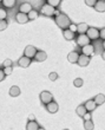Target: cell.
Listing matches in <instances>:
<instances>
[{"label":"cell","mask_w":105,"mask_h":130,"mask_svg":"<svg viewBox=\"0 0 105 130\" xmlns=\"http://www.w3.org/2000/svg\"><path fill=\"white\" fill-rule=\"evenodd\" d=\"M54 21H56V24L58 25V27H60L63 31H64V30H67V28L70 27V25L72 24L71 19L67 17V14L61 13V12L58 17H54Z\"/></svg>","instance_id":"6da1fadb"},{"label":"cell","mask_w":105,"mask_h":130,"mask_svg":"<svg viewBox=\"0 0 105 130\" xmlns=\"http://www.w3.org/2000/svg\"><path fill=\"white\" fill-rule=\"evenodd\" d=\"M54 12H56V8L50 6L48 4H44L40 8V14L45 15V17H53Z\"/></svg>","instance_id":"7a4b0ae2"},{"label":"cell","mask_w":105,"mask_h":130,"mask_svg":"<svg viewBox=\"0 0 105 130\" xmlns=\"http://www.w3.org/2000/svg\"><path fill=\"white\" fill-rule=\"evenodd\" d=\"M39 98H40V102L43 103V104H45V105L53 101V96H52V93L50 92V91H47V90L41 91L40 95H39Z\"/></svg>","instance_id":"3957f363"},{"label":"cell","mask_w":105,"mask_h":130,"mask_svg":"<svg viewBox=\"0 0 105 130\" xmlns=\"http://www.w3.org/2000/svg\"><path fill=\"white\" fill-rule=\"evenodd\" d=\"M37 52H38V50L34 47L33 45H28V46H26V47H25V50H24V56H26L27 58L32 59V58H34V57H36Z\"/></svg>","instance_id":"277c9868"},{"label":"cell","mask_w":105,"mask_h":130,"mask_svg":"<svg viewBox=\"0 0 105 130\" xmlns=\"http://www.w3.org/2000/svg\"><path fill=\"white\" fill-rule=\"evenodd\" d=\"M86 36L90 38V40H97L99 38V30L96 27H89Z\"/></svg>","instance_id":"5b68a950"},{"label":"cell","mask_w":105,"mask_h":130,"mask_svg":"<svg viewBox=\"0 0 105 130\" xmlns=\"http://www.w3.org/2000/svg\"><path fill=\"white\" fill-rule=\"evenodd\" d=\"M77 44L79 46H86V45L90 44V38L86 36V34H79L78 37H77Z\"/></svg>","instance_id":"8992f818"},{"label":"cell","mask_w":105,"mask_h":130,"mask_svg":"<svg viewBox=\"0 0 105 130\" xmlns=\"http://www.w3.org/2000/svg\"><path fill=\"white\" fill-rule=\"evenodd\" d=\"M30 20L28 19V15L25 13H21V12H18L15 14V21H17L18 24H26L27 21Z\"/></svg>","instance_id":"52a82bcc"},{"label":"cell","mask_w":105,"mask_h":130,"mask_svg":"<svg viewBox=\"0 0 105 130\" xmlns=\"http://www.w3.org/2000/svg\"><path fill=\"white\" fill-rule=\"evenodd\" d=\"M46 110H47L50 113H56L58 110H59V105H58L57 102L52 101V102H50L48 104H46Z\"/></svg>","instance_id":"ba28073f"},{"label":"cell","mask_w":105,"mask_h":130,"mask_svg":"<svg viewBox=\"0 0 105 130\" xmlns=\"http://www.w3.org/2000/svg\"><path fill=\"white\" fill-rule=\"evenodd\" d=\"M81 52H83V55L90 57V56H92L93 52H95V46L91 44L86 45V46H83V47H81Z\"/></svg>","instance_id":"9c48e42d"},{"label":"cell","mask_w":105,"mask_h":130,"mask_svg":"<svg viewBox=\"0 0 105 130\" xmlns=\"http://www.w3.org/2000/svg\"><path fill=\"white\" fill-rule=\"evenodd\" d=\"M31 62H32V59L27 58L26 56H23V57H20L19 60H18V65L21 66V68H28L30 64H31Z\"/></svg>","instance_id":"30bf717a"},{"label":"cell","mask_w":105,"mask_h":130,"mask_svg":"<svg viewBox=\"0 0 105 130\" xmlns=\"http://www.w3.org/2000/svg\"><path fill=\"white\" fill-rule=\"evenodd\" d=\"M19 12H21V13H25V14H28L31 12V11L33 10L32 8V5H31V3H23L20 5V7H19Z\"/></svg>","instance_id":"8fae6325"},{"label":"cell","mask_w":105,"mask_h":130,"mask_svg":"<svg viewBox=\"0 0 105 130\" xmlns=\"http://www.w3.org/2000/svg\"><path fill=\"white\" fill-rule=\"evenodd\" d=\"M79 53L77 51H71L70 53L67 55V60L72 64H75V63H78V59H79Z\"/></svg>","instance_id":"7c38bea8"},{"label":"cell","mask_w":105,"mask_h":130,"mask_svg":"<svg viewBox=\"0 0 105 130\" xmlns=\"http://www.w3.org/2000/svg\"><path fill=\"white\" fill-rule=\"evenodd\" d=\"M77 64H78L79 66H83V68H84V66H88V65L90 64V57H88V56H85V55H80Z\"/></svg>","instance_id":"4fadbf2b"},{"label":"cell","mask_w":105,"mask_h":130,"mask_svg":"<svg viewBox=\"0 0 105 130\" xmlns=\"http://www.w3.org/2000/svg\"><path fill=\"white\" fill-rule=\"evenodd\" d=\"M47 59V55H46V52L45 51H38L36 57H34V60L38 63H41V62H45Z\"/></svg>","instance_id":"5bb4252c"},{"label":"cell","mask_w":105,"mask_h":130,"mask_svg":"<svg viewBox=\"0 0 105 130\" xmlns=\"http://www.w3.org/2000/svg\"><path fill=\"white\" fill-rule=\"evenodd\" d=\"M84 105H85V108H86V110H88V112H91V111L96 110V108H97V105H96V103H95L93 99H89V101H86Z\"/></svg>","instance_id":"9a60e30c"},{"label":"cell","mask_w":105,"mask_h":130,"mask_svg":"<svg viewBox=\"0 0 105 130\" xmlns=\"http://www.w3.org/2000/svg\"><path fill=\"white\" fill-rule=\"evenodd\" d=\"M89 30V25L85 24V23H80V24L77 25V32L79 34H86Z\"/></svg>","instance_id":"2e32d148"},{"label":"cell","mask_w":105,"mask_h":130,"mask_svg":"<svg viewBox=\"0 0 105 130\" xmlns=\"http://www.w3.org/2000/svg\"><path fill=\"white\" fill-rule=\"evenodd\" d=\"M20 88L17 85H13V86H11V89L10 91H8V93H10V96L11 97H18L19 95H20Z\"/></svg>","instance_id":"e0dca14e"},{"label":"cell","mask_w":105,"mask_h":130,"mask_svg":"<svg viewBox=\"0 0 105 130\" xmlns=\"http://www.w3.org/2000/svg\"><path fill=\"white\" fill-rule=\"evenodd\" d=\"M63 36H64V38L66 39V40H73L76 38V33L75 32H72V31H70V30H64L63 31Z\"/></svg>","instance_id":"ac0fdd59"},{"label":"cell","mask_w":105,"mask_h":130,"mask_svg":"<svg viewBox=\"0 0 105 130\" xmlns=\"http://www.w3.org/2000/svg\"><path fill=\"white\" fill-rule=\"evenodd\" d=\"M93 101H95L96 105H102V104H104L105 103V95H103V93H98V95H96V97L93 98Z\"/></svg>","instance_id":"d6986e66"},{"label":"cell","mask_w":105,"mask_h":130,"mask_svg":"<svg viewBox=\"0 0 105 130\" xmlns=\"http://www.w3.org/2000/svg\"><path fill=\"white\" fill-rule=\"evenodd\" d=\"M96 11L97 12H105V0H98L97 3H96V6H95Z\"/></svg>","instance_id":"ffe728a7"},{"label":"cell","mask_w":105,"mask_h":130,"mask_svg":"<svg viewBox=\"0 0 105 130\" xmlns=\"http://www.w3.org/2000/svg\"><path fill=\"white\" fill-rule=\"evenodd\" d=\"M39 125L36 121H28V123L26 124V130H38L39 129Z\"/></svg>","instance_id":"44dd1931"},{"label":"cell","mask_w":105,"mask_h":130,"mask_svg":"<svg viewBox=\"0 0 105 130\" xmlns=\"http://www.w3.org/2000/svg\"><path fill=\"white\" fill-rule=\"evenodd\" d=\"M86 108H85V105L84 104H81V105H79V106H77V109H76V112H77V115H78L79 117H83L86 113Z\"/></svg>","instance_id":"7402d4cb"},{"label":"cell","mask_w":105,"mask_h":130,"mask_svg":"<svg viewBox=\"0 0 105 130\" xmlns=\"http://www.w3.org/2000/svg\"><path fill=\"white\" fill-rule=\"evenodd\" d=\"M84 129L85 130H93L95 129V123L92 121H84Z\"/></svg>","instance_id":"603a6c76"},{"label":"cell","mask_w":105,"mask_h":130,"mask_svg":"<svg viewBox=\"0 0 105 130\" xmlns=\"http://www.w3.org/2000/svg\"><path fill=\"white\" fill-rule=\"evenodd\" d=\"M15 5V0H4L3 1V6L4 7H8V8H12Z\"/></svg>","instance_id":"cb8c5ba5"},{"label":"cell","mask_w":105,"mask_h":130,"mask_svg":"<svg viewBox=\"0 0 105 130\" xmlns=\"http://www.w3.org/2000/svg\"><path fill=\"white\" fill-rule=\"evenodd\" d=\"M27 15H28V19H30V20H34V19H37V18L39 17V12H38L37 10H32Z\"/></svg>","instance_id":"d4e9b609"},{"label":"cell","mask_w":105,"mask_h":130,"mask_svg":"<svg viewBox=\"0 0 105 130\" xmlns=\"http://www.w3.org/2000/svg\"><path fill=\"white\" fill-rule=\"evenodd\" d=\"M46 4H48L50 6H52V7H54V8H56V7H58L59 5H60L61 1H60V0H47V1H46Z\"/></svg>","instance_id":"484cf974"},{"label":"cell","mask_w":105,"mask_h":130,"mask_svg":"<svg viewBox=\"0 0 105 130\" xmlns=\"http://www.w3.org/2000/svg\"><path fill=\"white\" fill-rule=\"evenodd\" d=\"M7 12L4 7H0V20H6Z\"/></svg>","instance_id":"4316f807"},{"label":"cell","mask_w":105,"mask_h":130,"mask_svg":"<svg viewBox=\"0 0 105 130\" xmlns=\"http://www.w3.org/2000/svg\"><path fill=\"white\" fill-rule=\"evenodd\" d=\"M83 84H84V80L81 78H76L75 80H73V85H75L76 88H80V86H83Z\"/></svg>","instance_id":"83f0119b"},{"label":"cell","mask_w":105,"mask_h":130,"mask_svg":"<svg viewBox=\"0 0 105 130\" xmlns=\"http://www.w3.org/2000/svg\"><path fill=\"white\" fill-rule=\"evenodd\" d=\"M58 78H59V76H58L57 72H51V73L48 75V79H50L51 82H56Z\"/></svg>","instance_id":"f1b7e54d"},{"label":"cell","mask_w":105,"mask_h":130,"mask_svg":"<svg viewBox=\"0 0 105 130\" xmlns=\"http://www.w3.org/2000/svg\"><path fill=\"white\" fill-rule=\"evenodd\" d=\"M7 21L6 20H0V31H4L7 28Z\"/></svg>","instance_id":"f546056e"},{"label":"cell","mask_w":105,"mask_h":130,"mask_svg":"<svg viewBox=\"0 0 105 130\" xmlns=\"http://www.w3.org/2000/svg\"><path fill=\"white\" fill-rule=\"evenodd\" d=\"M3 64H4V68H10V66H12L13 62H12L11 59H5Z\"/></svg>","instance_id":"4dcf8cb0"},{"label":"cell","mask_w":105,"mask_h":130,"mask_svg":"<svg viewBox=\"0 0 105 130\" xmlns=\"http://www.w3.org/2000/svg\"><path fill=\"white\" fill-rule=\"evenodd\" d=\"M96 3H97L96 0H86V1H85V4H86L88 6H90V7H95Z\"/></svg>","instance_id":"1f68e13d"},{"label":"cell","mask_w":105,"mask_h":130,"mask_svg":"<svg viewBox=\"0 0 105 130\" xmlns=\"http://www.w3.org/2000/svg\"><path fill=\"white\" fill-rule=\"evenodd\" d=\"M4 72H5V75H11L12 72H13V68L10 66V68H4Z\"/></svg>","instance_id":"d6a6232c"},{"label":"cell","mask_w":105,"mask_h":130,"mask_svg":"<svg viewBox=\"0 0 105 130\" xmlns=\"http://www.w3.org/2000/svg\"><path fill=\"white\" fill-rule=\"evenodd\" d=\"M99 38L105 40V27L102 28V30H99Z\"/></svg>","instance_id":"836d02e7"},{"label":"cell","mask_w":105,"mask_h":130,"mask_svg":"<svg viewBox=\"0 0 105 130\" xmlns=\"http://www.w3.org/2000/svg\"><path fill=\"white\" fill-rule=\"evenodd\" d=\"M83 118H84V121H91V118H92L91 112H86L84 116H83Z\"/></svg>","instance_id":"e575fe53"},{"label":"cell","mask_w":105,"mask_h":130,"mask_svg":"<svg viewBox=\"0 0 105 130\" xmlns=\"http://www.w3.org/2000/svg\"><path fill=\"white\" fill-rule=\"evenodd\" d=\"M68 30L76 33V32H77V25H76V24H71V25H70V27H68Z\"/></svg>","instance_id":"d590c367"},{"label":"cell","mask_w":105,"mask_h":130,"mask_svg":"<svg viewBox=\"0 0 105 130\" xmlns=\"http://www.w3.org/2000/svg\"><path fill=\"white\" fill-rule=\"evenodd\" d=\"M5 77H6V75H5V72H4V69L3 70L0 69V82H3L4 79H5Z\"/></svg>","instance_id":"8d00e7d4"},{"label":"cell","mask_w":105,"mask_h":130,"mask_svg":"<svg viewBox=\"0 0 105 130\" xmlns=\"http://www.w3.org/2000/svg\"><path fill=\"white\" fill-rule=\"evenodd\" d=\"M28 121H36V116H34L33 113H31L30 116H28Z\"/></svg>","instance_id":"74e56055"},{"label":"cell","mask_w":105,"mask_h":130,"mask_svg":"<svg viewBox=\"0 0 105 130\" xmlns=\"http://www.w3.org/2000/svg\"><path fill=\"white\" fill-rule=\"evenodd\" d=\"M102 58H103V60H105V51L102 52Z\"/></svg>","instance_id":"f35d334b"},{"label":"cell","mask_w":105,"mask_h":130,"mask_svg":"<svg viewBox=\"0 0 105 130\" xmlns=\"http://www.w3.org/2000/svg\"><path fill=\"white\" fill-rule=\"evenodd\" d=\"M103 48H104V51H105V40L103 41Z\"/></svg>","instance_id":"ab89813d"},{"label":"cell","mask_w":105,"mask_h":130,"mask_svg":"<svg viewBox=\"0 0 105 130\" xmlns=\"http://www.w3.org/2000/svg\"><path fill=\"white\" fill-rule=\"evenodd\" d=\"M38 130H45V128H43V127H40V128H39V129H38Z\"/></svg>","instance_id":"60d3db41"},{"label":"cell","mask_w":105,"mask_h":130,"mask_svg":"<svg viewBox=\"0 0 105 130\" xmlns=\"http://www.w3.org/2000/svg\"><path fill=\"white\" fill-rule=\"evenodd\" d=\"M64 130H68V129H64Z\"/></svg>","instance_id":"b9f144b4"}]
</instances>
